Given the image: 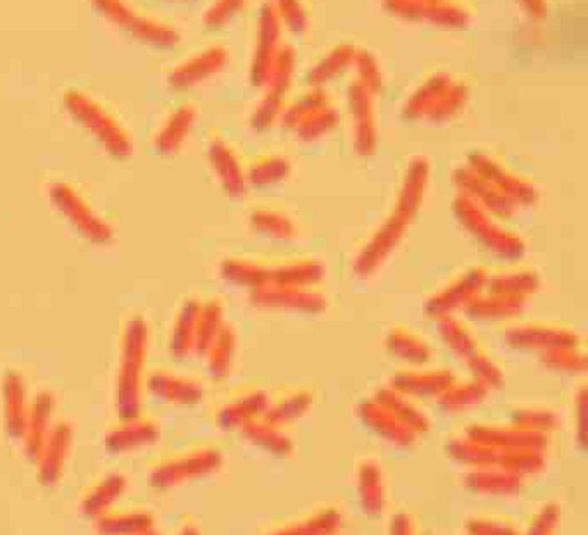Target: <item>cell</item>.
Returning <instances> with one entry per match:
<instances>
[{
  "instance_id": "6da1fadb",
  "label": "cell",
  "mask_w": 588,
  "mask_h": 535,
  "mask_svg": "<svg viewBox=\"0 0 588 535\" xmlns=\"http://www.w3.org/2000/svg\"><path fill=\"white\" fill-rule=\"evenodd\" d=\"M432 176L434 168L425 155H416L407 161L387 216L361 242L351 261V270L357 279L369 280L378 275L399 251L410 226L415 225L416 218L425 208L430 194Z\"/></svg>"
},
{
  "instance_id": "7a4b0ae2",
  "label": "cell",
  "mask_w": 588,
  "mask_h": 535,
  "mask_svg": "<svg viewBox=\"0 0 588 535\" xmlns=\"http://www.w3.org/2000/svg\"><path fill=\"white\" fill-rule=\"evenodd\" d=\"M454 216L460 229L484 249L488 256L504 264L523 263L530 242L518 230L507 226L496 214L488 213L472 199L457 192L453 202Z\"/></svg>"
},
{
  "instance_id": "3957f363",
  "label": "cell",
  "mask_w": 588,
  "mask_h": 535,
  "mask_svg": "<svg viewBox=\"0 0 588 535\" xmlns=\"http://www.w3.org/2000/svg\"><path fill=\"white\" fill-rule=\"evenodd\" d=\"M149 351V323L142 314H132L123 326L120 366L116 378V410L121 420L140 415L144 397L145 363Z\"/></svg>"
},
{
  "instance_id": "277c9868",
  "label": "cell",
  "mask_w": 588,
  "mask_h": 535,
  "mask_svg": "<svg viewBox=\"0 0 588 535\" xmlns=\"http://www.w3.org/2000/svg\"><path fill=\"white\" fill-rule=\"evenodd\" d=\"M437 325L440 341L469 370L473 378L487 385L488 388L503 384V369L481 344L468 320L454 316L440 320Z\"/></svg>"
},
{
  "instance_id": "5b68a950",
  "label": "cell",
  "mask_w": 588,
  "mask_h": 535,
  "mask_svg": "<svg viewBox=\"0 0 588 535\" xmlns=\"http://www.w3.org/2000/svg\"><path fill=\"white\" fill-rule=\"evenodd\" d=\"M469 92L465 83L447 74L432 77L410 93L404 102V114L409 120L445 121L465 109Z\"/></svg>"
},
{
  "instance_id": "8992f818",
  "label": "cell",
  "mask_w": 588,
  "mask_h": 535,
  "mask_svg": "<svg viewBox=\"0 0 588 535\" xmlns=\"http://www.w3.org/2000/svg\"><path fill=\"white\" fill-rule=\"evenodd\" d=\"M283 127L302 142H316L337 129L338 111L322 90H311L292 104H285Z\"/></svg>"
},
{
  "instance_id": "52a82bcc",
  "label": "cell",
  "mask_w": 588,
  "mask_h": 535,
  "mask_svg": "<svg viewBox=\"0 0 588 535\" xmlns=\"http://www.w3.org/2000/svg\"><path fill=\"white\" fill-rule=\"evenodd\" d=\"M488 272L485 266L463 268L444 285L432 292L425 301V314L434 322L460 316L487 287Z\"/></svg>"
},
{
  "instance_id": "ba28073f",
  "label": "cell",
  "mask_w": 588,
  "mask_h": 535,
  "mask_svg": "<svg viewBox=\"0 0 588 535\" xmlns=\"http://www.w3.org/2000/svg\"><path fill=\"white\" fill-rule=\"evenodd\" d=\"M465 164L491 185H496L509 201L515 202L519 211L534 210L543 201V191L534 179L507 166L490 152H473Z\"/></svg>"
},
{
  "instance_id": "9c48e42d",
  "label": "cell",
  "mask_w": 588,
  "mask_h": 535,
  "mask_svg": "<svg viewBox=\"0 0 588 535\" xmlns=\"http://www.w3.org/2000/svg\"><path fill=\"white\" fill-rule=\"evenodd\" d=\"M500 337L507 350L518 353L543 354L566 345H584L580 330L566 323L546 322V320H535V322L518 320L509 323L504 325Z\"/></svg>"
},
{
  "instance_id": "30bf717a",
  "label": "cell",
  "mask_w": 588,
  "mask_h": 535,
  "mask_svg": "<svg viewBox=\"0 0 588 535\" xmlns=\"http://www.w3.org/2000/svg\"><path fill=\"white\" fill-rule=\"evenodd\" d=\"M49 199L67 222L92 244H109L114 239L113 223L90 206V202L71 183L52 182Z\"/></svg>"
},
{
  "instance_id": "8fae6325",
  "label": "cell",
  "mask_w": 588,
  "mask_h": 535,
  "mask_svg": "<svg viewBox=\"0 0 588 535\" xmlns=\"http://www.w3.org/2000/svg\"><path fill=\"white\" fill-rule=\"evenodd\" d=\"M67 105L80 123L101 142L102 148L118 160L129 158L133 151L132 139L111 114L85 93H68Z\"/></svg>"
},
{
  "instance_id": "7c38bea8",
  "label": "cell",
  "mask_w": 588,
  "mask_h": 535,
  "mask_svg": "<svg viewBox=\"0 0 588 535\" xmlns=\"http://www.w3.org/2000/svg\"><path fill=\"white\" fill-rule=\"evenodd\" d=\"M249 303L264 313L317 316L328 310L330 299L322 287L263 285L249 292Z\"/></svg>"
},
{
  "instance_id": "4fadbf2b",
  "label": "cell",
  "mask_w": 588,
  "mask_h": 535,
  "mask_svg": "<svg viewBox=\"0 0 588 535\" xmlns=\"http://www.w3.org/2000/svg\"><path fill=\"white\" fill-rule=\"evenodd\" d=\"M375 93L354 83L348 90L347 105L351 118L353 148L361 158H372L378 148V124H376Z\"/></svg>"
},
{
  "instance_id": "5bb4252c",
  "label": "cell",
  "mask_w": 588,
  "mask_h": 535,
  "mask_svg": "<svg viewBox=\"0 0 588 535\" xmlns=\"http://www.w3.org/2000/svg\"><path fill=\"white\" fill-rule=\"evenodd\" d=\"M453 180L459 194L472 199L478 206L484 208L488 213L496 214L504 222L521 213L515 202L509 201L496 185H491L488 180L475 173L466 164L454 170Z\"/></svg>"
},
{
  "instance_id": "9a60e30c",
  "label": "cell",
  "mask_w": 588,
  "mask_h": 535,
  "mask_svg": "<svg viewBox=\"0 0 588 535\" xmlns=\"http://www.w3.org/2000/svg\"><path fill=\"white\" fill-rule=\"evenodd\" d=\"M328 266L322 258L287 256L270 261L266 285L280 287H323Z\"/></svg>"
},
{
  "instance_id": "2e32d148",
  "label": "cell",
  "mask_w": 588,
  "mask_h": 535,
  "mask_svg": "<svg viewBox=\"0 0 588 535\" xmlns=\"http://www.w3.org/2000/svg\"><path fill=\"white\" fill-rule=\"evenodd\" d=\"M247 225L256 238L264 241L292 244L304 238V226L298 218L285 208L270 204L252 208L247 214Z\"/></svg>"
},
{
  "instance_id": "e0dca14e",
  "label": "cell",
  "mask_w": 588,
  "mask_h": 535,
  "mask_svg": "<svg viewBox=\"0 0 588 535\" xmlns=\"http://www.w3.org/2000/svg\"><path fill=\"white\" fill-rule=\"evenodd\" d=\"M531 303H534L531 299L484 291L469 304L465 316L468 322L509 325V323L521 320Z\"/></svg>"
},
{
  "instance_id": "ac0fdd59",
  "label": "cell",
  "mask_w": 588,
  "mask_h": 535,
  "mask_svg": "<svg viewBox=\"0 0 588 535\" xmlns=\"http://www.w3.org/2000/svg\"><path fill=\"white\" fill-rule=\"evenodd\" d=\"M207 155H210L211 170L225 194L230 198H242L249 186L245 180V163L241 154L230 142L217 137L211 140Z\"/></svg>"
},
{
  "instance_id": "d6986e66",
  "label": "cell",
  "mask_w": 588,
  "mask_h": 535,
  "mask_svg": "<svg viewBox=\"0 0 588 535\" xmlns=\"http://www.w3.org/2000/svg\"><path fill=\"white\" fill-rule=\"evenodd\" d=\"M384 347L392 357L403 361L407 366L430 365L435 357L430 339L406 325L391 326L385 334Z\"/></svg>"
},
{
  "instance_id": "ffe728a7",
  "label": "cell",
  "mask_w": 588,
  "mask_h": 535,
  "mask_svg": "<svg viewBox=\"0 0 588 535\" xmlns=\"http://www.w3.org/2000/svg\"><path fill=\"white\" fill-rule=\"evenodd\" d=\"M544 279L537 268L527 264H504L496 272H488L485 291L499 294L518 295L534 301L535 295L543 291Z\"/></svg>"
},
{
  "instance_id": "44dd1931",
  "label": "cell",
  "mask_w": 588,
  "mask_h": 535,
  "mask_svg": "<svg viewBox=\"0 0 588 535\" xmlns=\"http://www.w3.org/2000/svg\"><path fill=\"white\" fill-rule=\"evenodd\" d=\"M456 381V373L450 369L410 366L395 373L392 387L404 392L407 396H442Z\"/></svg>"
},
{
  "instance_id": "7402d4cb",
  "label": "cell",
  "mask_w": 588,
  "mask_h": 535,
  "mask_svg": "<svg viewBox=\"0 0 588 535\" xmlns=\"http://www.w3.org/2000/svg\"><path fill=\"white\" fill-rule=\"evenodd\" d=\"M149 391L161 400L174 404H197L204 396V385L195 376L180 375L170 370H152L145 376Z\"/></svg>"
},
{
  "instance_id": "603a6c76",
  "label": "cell",
  "mask_w": 588,
  "mask_h": 535,
  "mask_svg": "<svg viewBox=\"0 0 588 535\" xmlns=\"http://www.w3.org/2000/svg\"><path fill=\"white\" fill-rule=\"evenodd\" d=\"M295 164L291 155L267 152L252 158L245 163V180L252 189H275L287 183L294 176Z\"/></svg>"
},
{
  "instance_id": "cb8c5ba5",
  "label": "cell",
  "mask_w": 588,
  "mask_h": 535,
  "mask_svg": "<svg viewBox=\"0 0 588 535\" xmlns=\"http://www.w3.org/2000/svg\"><path fill=\"white\" fill-rule=\"evenodd\" d=\"M2 404H4L6 431L11 437H24L30 406H28L23 375L16 370L6 373L2 381Z\"/></svg>"
},
{
  "instance_id": "d4e9b609",
  "label": "cell",
  "mask_w": 588,
  "mask_h": 535,
  "mask_svg": "<svg viewBox=\"0 0 588 535\" xmlns=\"http://www.w3.org/2000/svg\"><path fill=\"white\" fill-rule=\"evenodd\" d=\"M201 299L189 295L183 299L174 314L171 326L170 351L174 357H185L197 351V323L201 313Z\"/></svg>"
},
{
  "instance_id": "484cf974",
  "label": "cell",
  "mask_w": 588,
  "mask_h": 535,
  "mask_svg": "<svg viewBox=\"0 0 588 535\" xmlns=\"http://www.w3.org/2000/svg\"><path fill=\"white\" fill-rule=\"evenodd\" d=\"M241 351V337L233 323L226 322L221 326L216 337L204 351L207 370L216 381H223L235 369L236 357Z\"/></svg>"
},
{
  "instance_id": "4316f807",
  "label": "cell",
  "mask_w": 588,
  "mask_h": 535,
  "mask_svg": "<svg viewBox=\"0 0 588 535\" xmlns=\"http://www.w3.org/2000/svg\"><path fill=\"white\" fill-rule=\"evenodd\" d=\"M267 264L270 261L251 256H229L217 264L221 279L232 287L254 291L267 283Z\"/></svg>"
},
{
  "instance_id": "83f0119b",
  "label": "cell",
  "mask_w": 588,
  "mask_h": 535,
  "mask_svg": "<svg viewBox=\"0 0 588 535\" xmlns=\"http://www.w3.org/2000/svg\"><path fill=\"white\" fill-rule=\"evenodd\" d=\"M217 462L216 453L213 450L190 451V453L179 454L173 458L163 460L158 465L152 466V484L170 485L179 478L192 474L195 468L214 465Z\"/></svg>"
},
{
  "instance_id": "f1b7e54d",
  "label": "cell",
  "mask_w": 588,
  "mask_h": 535,
  "mask_svg": "<svg viewBox=\"0 0 588 535\" xmlns=\"http://www.w3.org/2000/svg\"><path fill=\"white\" fill-rule=\"evenodd\" d=\"M158 437V422L154 418H144L139 415L123 420L121 425L109 432L105 444L111 451H132L154 443Z\"/></svg>"
},
{
  "instance_id": "f546056e",
  "label": "cell",
  "mask_w": 588,
  "mask_h": 535,
  "mask_svg": "<svg viewBox=\"0 0 588 535\" xmlns=\"http://www.w3.org/2000/svg\"><path fill=\"white\" fill-rule=\"evenodd\" d=\"M71 437L73 435H71L68 423H59L45 435L39 451L40 474L43 478H54L59 474L62 463L67 460L68 451H70Z\"/></svg>"
},
{
  "instance_id": "4dcf8cb0",
  "label": "cell",
  "mask_w": 588,
  "mask_h": 535,
  "mask_svg": "<svg viewBox=\"0 0 588 535\" xmlns=\"http://www.w3.org/2000/svg\"><path fill=\"white\" fill-rule=\"evenodd\" d=\"M52 410H54V396L51 392H40L36 401L30 404L24 437H27L28 451L33 456H39L43 438L51 431L49 423H51Z\"/></svg>"
},
{
  "instance_id": "1f68e13d",
  "label": "cell",
  "mask_w": 588,
  "mask_h": 535,
  "mask_svg": "<svg viewBox=\"0 0 588 535\" xmlns=\"http://www.w3.org/2000/svg\"><path fill=\"white\" fill-rule=\"evenodd\" d=\"M197 113L192 105H183L171 114L170 120L164 123L155 137V148L164 154L176 151L185 142L186 135L194 127Z\"/></svg>"
},
{
  "instance_id": "d6a6232c",
  "label": "cell",
  "mask_w": 588,
  "mask_h": 535,
  "mask_svg": "<svg viewBox=\"0 0 588 535\" xmlns=\"http://www.w3.org/2000/svg\"><path fill=\"white\" fill-rule=\"evenodd\" d=\"M267 401L264 392L251 391L242 394L241 397L223 404L217 410L216 420L225 427H233V425H241V423L252 422V416L263 412L266 407Z\"/></svg>"
},
{
  "instance_id": "836d02e7",
  "label": "cell",
  "mask_w": 588,
  "mask_h": 535,
  "mask_svg": "<svg viewBox=\"0 0 588 535\" xmlns=\"http://www.w3.org/2000/svg\"><path fill=\"white\" fill-rule=\"evenodd\" d=\"M225 310L223 299L217 295L202 301L197 323V353H204L211 341L216 337L221 326L225 325Z\"/></svg>"
},
{
  "instance_id": "e575fe53",
  "label": "cell",
  "mask_w": 588,
  "mask_h": 535,
  "mask_svg": "<svg viewBox=\"0 0 588 535\" xmlns=\"http://www.w3.org/2000/svg\"><path fill=\"white\" fill-rule=\"evenodd\" d=\"M546 369L558 373H584L587 369V354L584 345H566L538 354Z\"/></svg>"
},
{
  "instance_id": "d590c367",
  "label": "cell",
  "mask_w": 588,
  "mask_h": 535,
  "mask_svg": "<svg viewBox=\"0 0 588 535\" xmlns=\"http://www.w3.org/2000/svg\"><path fill=\"white\" fill-rule=\"evenodd\" d=\"M487 385L472 378V381L466 382H454L440 397L444 400V404L449 407H466L481 403V400L487 396Z\"/></svg>"
},
{
  "instance_id": "8d00e7d4",
  "label": "cell",
  "mask_w": 588,
  "mask_h": 535,
  "mask_svg": "<svg viewBox=\"0 0 588 535\" xmlns=\"http://www.w3.org/2000/svg\"><path fill=\"white\" fill-rule=\"evenodd\" d=\"M197 64H190V67L180 70L179 73H174V83L176 85L190 87L201 82L204 78L211 77L214 71L220 70L225 59L216 54L205 55V58L197 59Z\"/></svg>"
},
{
  "instance_id": "74e56055",
  "label": "cell",
  "mask_w": 588,
  "mask_h": 535,
  "mask_svg": "<svg viewBox=\"0 0 588 535\" xmlns=\"http://www.w3.org/2000/svg\"><path fill=\"white\" fill-rule=\"evenodd\" d=\"M310 392L304 388H292L285 392L282 400L276 406L272 407V415L276 422H285V420L294 418V416L302 415L310 406Z\"/></svg>"
},
{
  "instance_id": "f35d334b",
  "label": "cell",
  "mask_w": 588,
  "mask_h": 535,
  "mask_svg": "<svg viewBox=\"0 0 588 535\" xmlns=\"http://www.w3.org/2000/svg\"><path fill=\"white\" fill-rule=\"evenodd\" d=\"M98 493H92L87 499V503H83V506H87V509L95 508L99 509V506L108 505L105 503V496L116 497L118 494L123 489V478L118 477V475H111V477L104 478L101 484H98Z\"/></svg>"
}]
</instances>
